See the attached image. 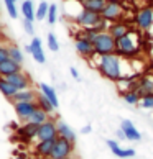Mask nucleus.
Masks as SVG:
<instances>
[{
  "label": "nucleus",
  "mask_w": 153,
  "mask_h": 159,
  "mask_svg": "<svg viewBox=\"0 0 153 159\" xmlns=\"http://www.w3.org/2000/svg\"><path fill=\"white\" fill-rule=\"evenodd\" d=\"M101 21V13H94V11H89L86 8H81V11L76 15V23L82 28H97Z\"/></svg>",
  "instance_id": "4"
},
{
  "label": "nucleus",
  "mask_w": 153,
  "mask_h": 159,
  "mask_svg": "<svg viewBox=\"0 0 153 159\" xmlns=\"http://www.w3.org/2000/svg\"><path fill=\"white\" fill-rule=\"evenodd\" d=\"M107 2L109 0H84V2H81V7L89 11H94V13H102Z\"/></svg>",
  "instance_id": "20"
},
{
  "label": "nucleus",
  "mask_w": 153,
  "mask_h": 159,
  "mask_svg": "<svg viewBox=\"0 0 153 159\" xmlns=\"http://www.w3.org/2000/svg\"><path fill=\"white\" fill-rule=\"evenodd\" d=\"M115 134H117V138H119V139H125V133H123L120 128L117 129V133H115Z\"/></svg>",
  "instance_id": "38"
},
{
  "label": "nucleus",
  "mask_w": 153,
  "mask_h": 159,
  "mask_svg": "<svg viewBox=\"0 0 153 159\" xmlns=\"http://www.w3.org/2000/svg\"><path fill=\"white\" fill-rule=\"evenodd\" d=\"M17 159H25V154H22V156H18Z\"/></svg>",
  "instance_id": "42"
},
{
  "label": "nucleus",
  "mask_w": 153,
  "mask_h": 159,
  "mask_svg": "<svg viewBox=\"0 0 153 159\" xmlns=\"http://www.w3.org/2000/svg\"><path fill=\"white\" fill-rule=\"evenodd\" d=\"M48 49L55 52L60 49V43H58V38L55 36V33H48Z\"/></svg>",
  "instance_id": "32"
},
{
  "label": "nucleus",
  "mask_w": 153,
  "mask_h": 159,
  "mask_svg": "<svg viewBox=\"0 0 153 159\" xmlns=\"http://www.w3.org/2000/svg\"><path fill=\"white\" fill-rule=\"evenodd\" d=\"M135 25L140 30H150L153 25V10L151 8H140L135 15Z\"/></svg>",
  "instance_id": "10"
},
{
  "label": "nucleus",
  "mask_w": 153,
  "mask_h": 159,
  "mask_svg": "<svg viewBox=\"0 0 153 159\" xmlns=\"http://www.w3.org/2000/svg\"><path fill=\"white\" fill-rule=\"evenodd\" d=\"M5 7H7V11H8L10 18H17V16H18V10H17L15 2H8V3H5Z\"/></svg>",
  "instance_id": "34"
},
{
  "label": "nucleus",
  "mask_w": 153,
  "mask_h": 159,
  "mask_svg": "<svg viewBox=\"0 0 153 159\" xmlns=\"http://www.w3.org/2000/svg\"><path fill=\"white\" fill-rule=\"evenodd\" d=\"M137 52H138V39H137V33L133 30H130L125 36L115 41V54L132 57Z\"/></svg>",
  "instance_id": "2"
},
{
  "label": "nucleus",
  "mask_w": 153,
  "mask_h": 159,
  "mask_svg": "<svg viewBox=\"0 0 153 159\" xmlns=\"http://www.w3.org/2000/svg\"><path fill=\"white\" fill-rule=\"evenodd\" d=\"M2 31H3V26H2V23H0V34H2Z\"/></svg>",
  "instance_id": "41"
},
{
  "label": "nucleus",
  "mask_w": 153,
  "mask_h": 159,
  "mask_svg": "<svg viewBox=\"0 0 153 159\" xmlns=\"http://www.w3.org/2000/svg\"><path fill=\"white\" fill-rule=\"evenodd\" d=\"M122 15H123V7H122V3L119 2V0H109L107 5H105V8L101 13L102 18L105 21H110V23L120 21Z\"/></svg>",
  "instance_id": "5"
},
{
  "label": "nucleus",
  "mask_w": 153,
  "mask_h": 159,
  "mask_svg": "<svg viewBox=\"0 0 153 159\" xmlns=\"http://www.w3.org/2000/svg\"><path fill=\"white\" fill-rule=\"evenodd\" d=\"M74 46H76V51H78L81 56H84V57L94 56V44H92V41L82 38V36H76Z\"/></svg>",
  "instance_id": "12"
},
{
  "label": "nucleus",
  "mask_w": 153,
  "mask_h": 159,
  "mask_svg": "<svg viewBox=\"0 0 153 159\" xmlns=\"http://www.w3.org/2000/svg\"><path fill=\"white\" fill-rule=\"evenodd\" d=\"M55 141H56V139L38 141V143H36V146H35V152L38 154V157H45V159L51 157L53 148H55Z\"/></svg>",
  "instance_id": "16"
},
{
  "label": "nucleus",
  "mask_w": 153,
  "mask_h": 159,
  "mask_svg": "<svg viewBox=\"0 0 153 159\" xmlns=\"http://www.w3.org/2000/svg\"><path fill=\"white\" fill-rule=\"evenodd\" d=\"M36 103H38V108H40V110H43V111H46L48 115H51L53 111H55V107H53V103L43 95V93H38Z\"/></svg>",
  "instance_id": "26"
},
{
  "label": "nucleus",
  "mask_w": 153,
  "mask_h": 159,
  "mask_svg": "<svg viewBox=\"0 0 153 159\" xmlns=\"http://www.w3.org/2000/svg\"><path fill=\"white\" fill-rule=\"evenodd\" d=\"M73 151H74V143L58 136L55 141V148H53L51 157H71Z\"/></svg>",
  "instance_id": "6"
},
{
  "label": "nucleus",
  "mask_w": 153,
  "mask_h": 159,
  "mask_svg": "<svg viewBox=\"0 0 153 159\" xmlns=\"http://www.w3.org/2000/svg\"><path fill=\"white\" fill-rule=\"evenodd\" d=\"M20 70H22V66H20V64H17L15 61H12V59H7L5 62L0 64V75H2V77L17 74V72H20Z\"/></svg>",
  "instance_id": "21"
},
{
  "label": "nucleus",
  "mask_w": 153,
  "mask_h": 159,
  "mask_svg": "<svg viewBox=\"0 0 153 159\" xmlns=\"http://www.w3.org/2000/svg\"><path fill=\"white\" fill-rule=\"evenodd\" d=\"M8 59H12V61H15L17 64H23V52H22V49L18 48V46H15V44H12V46H8Z\"/></svg>",
  "instance_id": "27"
},
{
  "label": "nucleus",
  "mask_w": 153,
  "mask_h": 159,
  "mask_svg": "<svg viewBox=\"0 0 153 159\" xmlns=\"http://www.w3.org/2000/svg\"><path fill=\"white\" fill-rule=\"evenodd\" d=\"M5 3H8V2H15V0H3Z\"/></svg>",
  "instance_id": "43"
},
{
  "label": "nucleus",
  "mask_w": 153,
  "mask_h": 159,
  "mask_svg": "<svg viewBox=\"0 0 153 159\" xmlns=\"http://www.w3.org/2000/svg\"><path fill=\"white\" fill-rule=\"evenodd\" d=\"M7 82H10L13 87H17L18 90H26L31 87V79L28 77L25 72H17V74H12V75H7Z\"/></svg>",
  "instance_id": "11"
},
{
  "label": "nucleus",
  "mask_w": 153,
  "mask_h": 159,
  "mask_svg": "<svg viewBox=\"0 0 153 159\" xmlns=\"http://www.w3.org/2000/svg\"><path fill=\"white\" fill-rule=\"evenodd\" d=\"M48 120H50V118H48V113L38 108V110L31 115V118L28 120V121H30V123H35V125H38V126H40V125H43V123H45V121H48Z\"/></svg>",
  "instance_id": "28"
},
{
  "label": "nucleus",
  "mask_w": 153,
  "mask_h": 159,
  "mask_svg": "<svg viewBox=\"0 0 153 159\" xmlns=\"http://www.w3.org/2000/svg\"><path fill=\"white\" fill-rule=\"evenodd\" d=\"M120 129L125 133V139H130V141H140L142 139V134H140V131L135 128V125L130 120H122Z\"/></svg>",
  "instance_id": "14"
},
{
  "label": "nucleus",
  "mask_w": 153,
  "mask_h": 159,
  "mask_svg": "<svg viewBox=\"0 0 153 159\" xmlns=\"http://www.w3.org/2000/svg\"><path fill=\"white\" fill-rule=\"evenodd\" d=\"M35 13H36V10H35V5L31 0H25V2L22 3V15L25 20H30V21H35Z\"/></svg>",
  "instance_id": "25"
},
{
  "label": "nucleus",
  "mask_w": 153,
  "mask_h": 159,
  "mask_svg": "<svg viewBox=\"0 0 153 159\" xmlns=\"http://www.w3.org/2000/svg\"><path fill=\"white\" fill-rule=\"evenodd\" d=\"M38 125H35V123H30V121H26V125H23L22 128H18V134H20V138L22 139H25V141H30L33 138H36V134H38Z\"/></svg>",
  "instance_id": "19"
},
{
  "label": "nucleus",
  "mask_w": 153,
  "mask_h": 159,
  "mask_svg": "<svg viewBox=\"0 0 153 159\" xmlns=\"http://www.w3.org/2000/svg\"><path fill=\"white\" fill-rule=\"evenodd\" d=\"M40 90H41V93H43V95L46 97L50 100V102L53 103V107H58V105H60V98H58V93H56V90L53 89L51 85H48V84H40Z\"/></svg>",
  "instance_id": "23"
},
{
  "label": "nucleus",
  "mask_w": 153,
  "mask_h": 159,
  "mask_svg": "<svg viewBox=\"0 0 153 159\" xmlns=\"http://www.w3.org/2000/svg\"><path fill=\"white\" fill-rule=\"evenodd\" d=\"M56 128H58V136L60 138H64V139H68V141H71V143H76V133H74V129L68 125V123H64L61 120H58L56 121Z\"/></svg>",
  "instance_id": "18"
},
{
  "label": "nucleus",
  "mask_w": 153,
  "mask_h": 159,
  "mask_svg": "<svg viewBox=\"0 0 153 159\" xmlns=\"http://www.w3.org/2000/svg\"><path fill=\"white\" fill-rule=\"evenodd\" d=\"M78 2H84V0H78Z\"/></svg>",
  "instance_id": "45"
},
{
  "label": "nucleus",
  "mask_w": 153,
  "mask_h": 159,
  "mask_svg": "<svg viewBox=\"0 0 153 159\" xmlns=\"http://www.w3.org/2000/svg\"><path fill=\"white\" fill-rule=\"evenodd\" d=\"M97 70L101 72L105 79L109 80H117L127 77L122 72V57L119 54H105V56H97Z\"/></svg>",
  "instance_id": "1"
},
{
  "label": "nucleus",
  "mask_w": 153,
  "mask_h": 159,
  "mask_svg": "<svg viewBox=\"0 0 153 159\" xmlns=\"http://www.w3.org/2000/svg\"><path fill=\"white\" fill-rule=\"evenodd\" d=\"M91 129H92L91 125H87V126H84V128L81 129V133H82V134H87V133H91Z\"/></svg>",
  "instance_id": "39"
},
{
  "label": "nucleus",
  "mask_w": 153,
  "mask_h": 159,
  "mask_svg": "<svg viewBox=\"0 0 153 159\" xmlns=\"http://www.w3.org/2000/svg\"><path fill=\"white\" fill-rule=\"evenodd\" d=\"M15 107V113L20 120H30L31 115L38 110V103L36 102H18V103H13Z\"/></svg>",
  "instance_id": "7"
},
{
  "label": "nucleus",
  "mask_w": 153,
  "mask_h": 159,
  "mask_svg": "<svg viewBox=\"0 0 153 159\" xmlns=\"http://www.w3.org/2000/svg\"><path fill=\"white\" fill-rule=\"evenodd\" d=\"M22 25H23V30H25V33H28V34H31V36H33V34H35V26H33V21L23 18Z\"/></svg>",
  "instance_id": "35"
},
{
  "label": "nucleus",
  "mask_w": 153,
  "mask_h": 159,
  "mask_svg": "<svg viewBox=\"0 0 153 159\" xmlns=\"http://www.w3.org/2000/svg\"><path fill=\"white\" fill-rule=\"evenodd\" d=\"M0 92H2L3 97H7L8 100H12V98L17 95L18 89H17V87H13L10 82H7V79H5V77H0Z\"/></svg>",
  "instance_id": "24"
},
{
  "label": "nucleus",
  "mask_w": 153,
  "mask_h": 159,
  "mask_svg": "<svg viewBox=\"0 0 153 159\" xmlns=\"http://www.w3.org/2000/svg\"><path fill=\"white\" fill-rule=\"evenodd\" d=\"M36 97H38V93L35 90L26 89V90H18L17 95L12 98L10 102H13V103H18V102H36Z\"/></svg>",
  "instance_id": "22"
},
{
  "label": "nucleus",
  "mask_w": 153,
  "mask_h": 159,
  "mask_svg": "<svg viewBox=\"0 0 153 159\" xmlns=\"http://www.w3.org/2000/svg\"><path fill=\"white\" fill-rule=\"evenodd\" d=\"M0 39H2V34H0Z\"/></svg>",
  "instance_id": "46"
},
{
  "label": "nucleus",
  "mask_w": 153,
  "mask_h": 159,
  "mask_svg": "<svg viewBox=\"0 0 153 159\" xmlns=\"http://www.w3.org/2000/svg\"><path fill=\"white\" fill-rule=\"evenodd\" d=\"M50 25H55L58 21V5L56 3H51L50 5V10H48V16H46Z\"/></svg>",
  "instance_id": "31"
},
{
  "label": "nucleus",
  "mask_w": 153,
  "mask_h": 159,
  "mask_svg": "<svg viewBox=\"0 0 153 159\" xmlns=\"http://www.w3.org/2000/svg\"><path fill=\"white\" fill-rule=\"evenodd\" d=\"M30 54L33 56V59L40 62V64H45L46 57H45V51H43V44H41V39L35 36L30 43Z\"/></svg>",
  "instance_id": "15"
},
{
  "label": "nucleus",
  "mask_w": 153,
  "mask_h": 159,
  "mask_svg": "<svg viewBox=\"0 0 153 159\" xmlns=\"http://www.w3.org/2000/svg\"><path fill=\"white\" fill-rule=\"evenodd\" d=\"M8 59V46H2L0 44V64L5 62Z\"/></svg>",
  "instance_id": "36"
},
{
  "label": "nucleus",
  "mask_w": 153,
  "mask_h": 159,
  "mask_svg": "<svg viewBox=\"0 0 153 159\" xmlns=\"http://www.w3.org/2000/svg\"><path fill=\"white\" fill-rule=\"evenodd\" d=\"M92 44H94V54L96 56H105V54H114L115 52V39L107 31L99 33L94 38Z\"/></svg>",
  "instance_id": "3"
},
{
  "label": "nucleus",
  "mask_w": 153,
  "mask_h": 159,
  "mask_svg": "<svg viewBox=\"0 0 153 159\" xmlns=\"http://www.w3.org/2000/svg\"><path fill=\"white\" fill-rule=\"evenodd\" d=\"M128 31H130V28H128L123 21H114V23H110V25H109V30H107V33H109L115 41L120 39L122 36H125Z\"/></svg>",
  "instance_id": "17"
},
{
  "label": "nucleus",
  "mask_w": 153,
  "mask_h": 159,
  "mask_svg": "<svg viewBox=\"0 0 153 159\" xmlns=\"http://www.w3.org/2000/svg\"><path fill=\"white\" fill-rule=\"evenodd\" d=\"M122 98H123V102L128 103V105H138V103H140V95H138L135 90L123 92V93H122Z\"/></svg>",
  "instance_id": "29"
},
{
  "label": "nucleus",
  "mask_w": 153,
  "mask_h": 159,
  "mask_svg": "<svg viewBox=\"0 0 153 159\" xmlns=\"http://www.w3.org/2000/svg\"><path fill=\"white\" fill-rule=\"evenodd\" d=\"M48 10H50L48 2H40V5L36 7V13H35L36 20H45L48 16Z\"/></svg>",
  "instance_id": "30"
},
{
  "label": "nucleus",
  "mask_w": 153,
  "mask_h": 159,
  "mask_svg": "<svg viewBox=\"0 0 153 159\" xmlns=\"http://www.w3.org/2000/svg\"><path fill=\"white\" fill-rule=\"evenodd\" d=\"M15 2H17V0H15Z\"/></svg>",
  "instance_id": "47"
},
{
  "label": "nucleus",
  "mask_w": 153,
  "mask_h": 159,
  "mask_svg": "<svg viewBox=\"0 0 153 159\" xmlns=\"http://www.w3.org/2000/svg\"><path fill=\"white\" fill-rule=\"evenodd\" d=\"M40 2H46V0H40Z\"/></svg>",
  "instance_id": "44"
},
{
  "label": "nucleus",
  "mask_w": 153,
  "mask_h": 159,
  "mask_svg": "<svg viewBox=\"0 0 153 159\" xmlns=\"http://www.w3.org/2000/svg\"><path fill=\"white\" fill-rule=\"evenodd\" d=\"M140 107L145 110H153V95H146L143 98H140Z\"/></svg>",
  "instance_id": "33"
},
{
  "label": "nucleus",
  "mask_w": 153,
  "mask_h": 159,
  "mask_svg": "<svg viewBox=\"0 0 153 159\" xmlns=\"http://www.w3.org/2000/svg\"><path fill=\"white\" fill-rule=\"evenodd\" d=\"M105 143H107L109 149L114 152V156H117V157L125 159V157H133L135 156V149H132V148H120V144L117 143L115 139H107Z\"/></svg>",
  "instance_id": "13"
},
{
  "label": "nucleus",
  "mask_w": 153,
  "mask_h": 159,
  "mask_svg": "<svg viewBox=\"0 0 153 159\" xmlns=\"http://www.w3.org/2000/svg\"><path fill=\"white\" fill-rule=\"evenodd\" d=\"M36 138H38V141L56 139V138H58V128H56V121L48 120V121H45L43 125H40Z\"/></svg>",
  "instance_id": "8"
},
{
  "label": "nucleus",
  "mask_w": 153,
  "mask_h": 159,
  "mask_svg": "<svg viewBox=\"0 0 153 159\" xmlns=\"http://www.w3.org/2000/svg\"><path fill=\"white\" fill-rule=\"evenodd\" d=\"M48 159H73V157H48Z\"/></svg>",
  "instance_id": "40"
},
{
  "label": "nucleus",
  "mask_w": 153,
  "mask_h": 159,
  "mask_svg": "<svg viewBox=\"0 0 153 159\" xmlns=\"http://www.w3.org/2000/svg\"><path fill=\"white\" fill-rule=\"evenodd\" d=\"M69 72H71V75L74 77V80H81V77H79V72H78V69L71 67V69H69Z\"/></svg>",
  "instance_id": "37"
},
{
  "label": "nucleus",
  "mask_w": 153,
  "mask_h": 159,
  "mask_svg": "<svg viewBox=\"0 0 153 159\" xmlns=\"http://www.w3.org/2000/svg\"><path fill=\"white\" fill-rule=\"evenodd\" d=\"M135 92L140 95V98L146 95H153V75H140V77H137Z\"/></svg>",
  "instance_id": "9"
}]
</instances>
